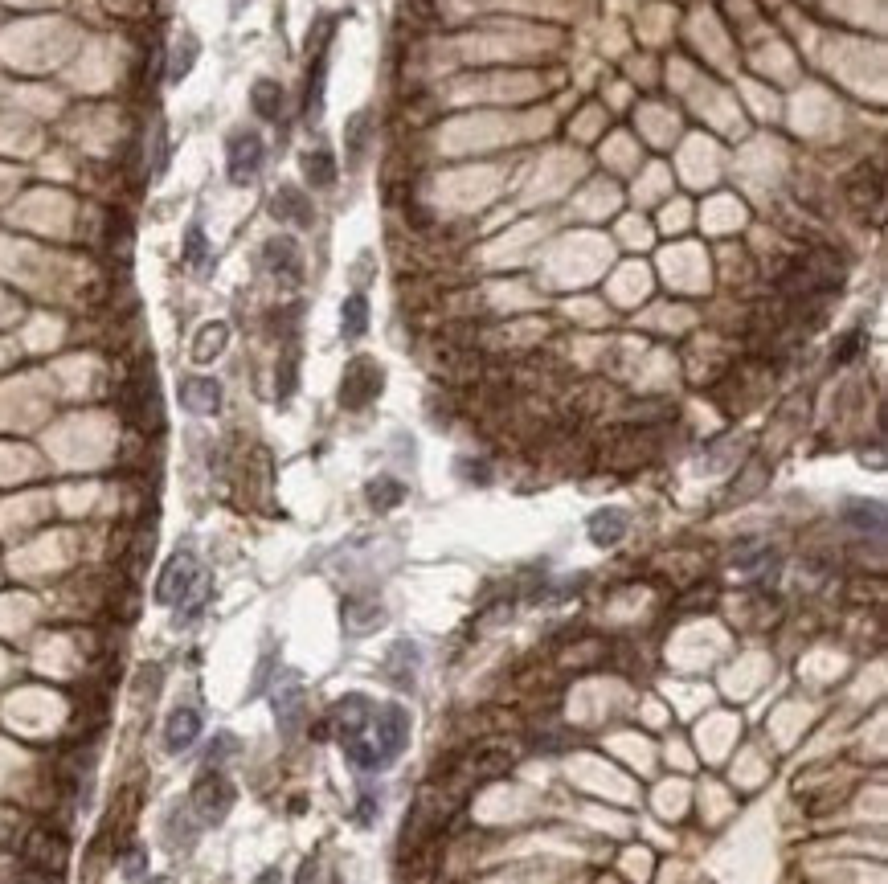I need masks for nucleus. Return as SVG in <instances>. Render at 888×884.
Wrapping results in <instances>:
<instances>
[{
  "label": "nucleus",
  "mask_w": 888,
  "mask_h": 884,
  "mask_svg": "<svg viewBox=\"0 0 888 884\" xmlns=\"http://www.w3.org/2000/svg\"><path fill=\"white\" fill-rule=\"evenodd\" d=\"M332 725L340 733L344 758L365 774H381L406 754L414 721L406 704H373L369 696H344L332 709Z\"/></svg>",
  "instance_id": "1"
},
{
  "label": "nucleus",
  "mask_w": 888,
  "mask_h": 884,
  "mask_svg": "<svg viewBox=\"0 0 888 884\" xmlns=\"http://www.w3.org/2000/svg\"><path fill=\"white\" fill-rule=\"evenodd\" d=\"M189 807H193L197 823L217 827L221 819L230 815V807H234V782H230L226 774H221V770H201L197 782H193V799H189Z\"/></svg>",
  "instance_id": "2"
},
{
  "label": "nucleus",
  "mask_w": 888,
  "mask_h": 884,
  "mask_svg": "<svg viewBox=\"0 0 888 884\" xmlns=\"http://www.w3.org/2000/svg\"><path fill=\"white\" fill-rule=\"evenodd\" d=\"M205 582V573H201V565H197V557L189 553V549H181V553H172L168 557V565L160 569V582H156V602L160 606H181L197 586Z\"/></svg>",
  "instance_id": "3"
},
{
  "label": "nucleus",
  "mask_w": 888,
  "mask_h": 884,
  "mask_svg": "<svg viewBox=\"0 0 888 884\" xmlns=\"http://www.w3.org/2000/svg\"><path fill=\"white\" fill-rule=\"evenodd\" d=\"M381 381H385V373H381L377 361H369V357L348 361L344 381H340V406H348V410H365V406L373 402V397L381 393Z\"/></svg>",
  "instance_id": "4"
},
{
  "label": "nucleus",
  "mask_w": 888,
  "mask_h": 884,
  "mask_svg": "<svg viewBox=\"0 0 888 884\" xmlns=\"http://www.w3.org/2000/svg\"><path fill=\"white\" fill-rule=\"evenodd\" d=\"M262 160H266V144L258 131H234L230 144H226V172L234 185H250L254 176L262 172Z\"/></svg>",
  "instance_id": "5"
},
{
  "label": "nucleus",
  "mask_w": 888,
  "mask_h": 884,
  "mask_svg": "<svg viewBox=\"0 0 888 884\" xmlns=\"http://www.w3.org/2000/svg\"><path fill=\"white\" fill-rule=\"evenodd\" d=\"M25 864L37 868V872H62L66 864V839L50 827H37L29 839H25Z\"/></svg>",
  "instance_id": "6"
},
{
  "label": "nucleus",
  "mask_w": 888,
  "mask_h": 884,
  "mask_svg": "<svg viewBox=\"0 0 888 884\" xmlns=\"http://www.w3.org/2000/svg\"><path fill=\"white\" fill-rule=\"evenodd\" d=\"M262 262L266 271H271L275 279H287V283H299L303 275V258H299V246L291 238H271L262 246Z\"/></svg>",
  "instance_id": "7"
},
{
  "label": "nucleus",
  "mask_w": 888,
  "mask_h": 884,
  "mask_svg": "<svg viewBox=\"0 0 888 884\" xmlns=\"http://www.w3.org/2000/svg\"><path fill=\"white\" fill-rule=\"evenodd\" d=\"M201 737V713L197 709H172L164 725V749L168 754H185V749Z\"/></svg>",
  "instance_id": "8"
},
{
  "label": "nucleus",
  "mask_w": 888,
  "mask_h": 884,
  "mask_svg": "<svg viewBox=\"0 0 888 884\" xmlns=\"http://www.w3.org/2000/svg\"><path fill=\"white\" fill-rule=\"evenodd\" d=\"M181 406L189 414H217L221 410V385L213 377H185L181 381Z\"/></svg>",
  "instance_id": "9"
},
{
  "label": "nucleus",
  "mask_w": 888,
  "mask_h": 884,
  "mask_svg": "<svg viewBox=\"0 0 888 884\" xmlns=\"http://www.w3.org/2000/svg\"><path fill=\"white\" fill-rule=\"evenodd\" d=\"M271 213L279 221H291V226H312V221H316L312 201H307V193L295 189V185H279V193L271 197Z\"/></svg>",
  "instance_id": "10"
},
{
  "label": "nucleus",
  "mask_w": 888,
  "mask_h": 884,
  "mask_svg": "<svg viewBox=\"0 0 888 884\" xmlns=\"http://www.w3.org/2000/svg\"><path fill=\"white\" fill-rule=\"evenodd\" d=\"M303 688L299 684H283V688H275V717H279V729H283V737H295L299 733V725H303Z\"/></svg>",
  "instance_id": "11"
},
{
  "label": "nucleus",
  "mask_w": 888,
  "mask_h": 884,
  "mask_svg": "<svg viewBox=\"0 0 888 884\" xmlns=\"http://www.w3.org/2000/svg\"><path fill=\"white\" fill-rule=\"evenodd\" d=\"M197 831H201V823H193V807H172L164 819V844L185 852V848H193Z\"/></svg>",
  "instance_id": "12"
},
{
  "label": "nucleus",
  "mask_w": 888,
  "mask_h": 884,
  "mask_svg": "<svg viewBox=\"0 0 888 884\" xmlns=\"http://www.w3.org/2000/svg\"><path fill=\"white\" fill-rule=\"evenodd\" d=\"M623 537H627V512L606 508V512H594V516H590V541H594V545L610 549V545H618Z\"/></svg>",
  "instance_id": "13"
},
{
  "label": "nucleus",
  "mask_w": 888,
  "mask_h": 884,
  "mask_svg": "<svg viewBox=\"0 0 888 884\" xmlns=\"http://www.w3.org/2000/svg\"><path fill=\"white\" fill-rule=\"evenodd\" d=\"M299 168H303V181L312 185V189H332L336 185V156L332 152H307L303 160H299Z\"/></svg>",
  "instance_id": "14"
},
{
  "label": "nucleus",
  "mask_w": 888,
  "mask_h": 884,
  "mask_svg": "<svg viewBox=\"0 0 888 884\" xmlns=\"http://www.w3.org/2000/svg\"><path fill=\"white\" fill-rule=\"evenodd\" d=\"M250 107H254V115H262V119H279V111H283V86H279L275 78H258L254 91H250Z\"/></svg>",
  "instance_id": "15"
},
{
  "label": "nucleus",
  "mask_w": 888,
  "mask_h": 884,
  "mask_svg": "<svg viewBox=\"0 0 888 884\" xmlns=\"http://www.w3.org/2000/svg\"><path fill=\"white\" fill-rule=\"evenodd\" d=\"M340 332L348 340H357L369 332V299L365 295H348L344 307H340Z\"/></svg>",
  "instance_id": "16"
},
{
  "label": "nucleus",
  "mask_w": 888,
  "mask_h": 884,
  "mask_svg": "<svg viewBox=\"0 0 888 884\" xmlns=\"http://www.w3.org/2000/svg\"><path fill=\"white\" fill-rule=\"evenodd\" d=\"M365 496H369V504L377 508V512H389V508H397L406 500V483H397V479H389V475H377L369 488H365Z\"/></svg>",
  "instance_id": "17"
},
{
  "label": "nucleus",
  "mask_w": 888,
  "mask_h": 884,
  "mask_svg": "<svg viewBox=\"0 0 888 884\" xmlns=\"http://www.w3.org/2000/svg\"><path fill=\"white\" fill-rule=\"evenodd\" d=\"M369 136H373V123H369L365 111H361V115H352V119L344 123V148H348L352 164H361V156L369 152Z\"/></svg>",
  "instance_id": "18"
},
{
  "label": "nucleus",
  "mask_w": 888,
  "mask_h": 884,
  "mask_svg": "<svg viewBox=\"0 0 888 884\" xmlns=\"http://www.w3.org/2000/svg\"><path fill=\"white\" fill-rule=\"evenodd\" d=\"M226 340H230V328H226V324H205V328H201V336L193 340V361H197V365L213 361L217 352L226 348Z\"/></svg>",
  "instance_id": "19"
},
{
  "label": "nucleus",
  "mask_w": 888,
  "mask_h": 884,
  "mask_svg": "<svg viewBox=\"0 0 888 884\" xmlns=\"http://www.w3.org/2000/svg\"><path fill=\"white\" fill-rule=\"evenodd\" d=\"M324 78H328V58L316 54V66L307 74V99H303V111L307 115H320V103H324Z\"/></svg>",
  "instance_id": "20"
},
{
  "label": "nucleus",
  "mask_w": 888,
  "mask_h": 884,
  "mask_svg": "<svg viewBox=\"0 0 888 884\" xmlns=\"http://www.w3.org/2000/svg\"><path fill=\"white\" fill-rule=\"evenodd\" d=\"M185 262H189L193 271H201L205 262H209V242H205V230L197 226V221L185 230Z\"/></svg>",
  "instance_id": "21"
},
{
  "label": "nucleus",
  "mask_w": 888,
  "mask_h": 884,
  "mask_svg": "<svg viewBox=\"0 0 888 884\" xmlns=\"http://www.w3.org/2000/svg\"><path fill=\"white\" fill-rule=\"evenodd\" d=\"M193 58H197V37L185 33V37H181V46H176V54H172V70H168V78H172V82H181V78L193 70Z\"/></svg>",
  "instance_id": "22"
},
{
  "label": "nucleus",
  "mask_w": 888,
  "mask_h": 884,
  "mask_svg": "<svg viewBox=\"0 0 888 884\" xmlns=\"http://www.w3.org/2000/svg\"><path fill=\"white\" fill-rule=\"evenodd\" d=\"M848 520H856L864 533L872 528V533H880L884 528V508L880 504H848Z\"/></svg>",
  "instance_id": "23"
},
{
  "label": "nucleus",
  "mask_w": 888,
  "mask_h": 884,
  "mask_svg": "<svg viewBox=\"0 0 888 884\" xmlns=\"http://www.w3.org/2000/svg\"><path fill=\"white\" fill-rule=\"evenodd\" d=\"M230 749L238 754V737H234V733H217V737H213V745L205 749V770H217L221 762H226Z\"/></svg>",
  "instance_id": "24"
},
{
  "label": "nucleus",
  "mask_w": 888,
  "mask_h": 884,
  "mask_svg": "<svg viewBox=\"0 0 888 884\" xmlns=\"http://www.w3.org/2000/svg\"><path fill=\"white\" fill-rule=\"evenodd\" d=\"M119 868H123V876H127V880L144 876V872H148V852H144V848H127V852H123V860H119Z\"/></svg>",
  "instance_id": "25"
},
{
  "label": "nucleus",
  "mask_w": 888,
  "mask_h": 884,
  "mask_svg": "<svg viewBox=\"0 0 888 884\" xmlns=\"http://www.w3.org/2000/svg\"><path fill=\"white\" fill-rule=\"evenodd\" d=\"M295 884H316V860H303V864H299Z\"/></svg>",
  "instance_id": "26"
},
{
  "label": "nucleus",
  "mask_w": 888,
  "mask_h": 884,
  "mask_svg": "<svg viewBox=\"0 0 888 884\" xmlns=\"http://www.w3.org/2000/svg\"><path fill=\"white\" fill-rule=\"evenodd\" d=\"M254 884H279V868H266V872H262Z\"/></svg>",
  "instance_id": "27"
},
{
  "label": "nucleus",
  "mask_w": 888,
  "mask_h": 884,
  "mask_svg": "<svg viewBox=\"0 0 888 884\" xmlns=\"http://www.w3.org/2000/svg\"><path fill=\"white\" fill-rule=\"evenodd\" d=\"M152 884H176V880H168V876H160V880H152Z\"/></svg>",
  "instance_id": "28"
},
{
  "label": "nucleus",
  "mask_w": 888,
  "mask_h": 884,
  "mask_svg": "<svg viewBox=\"0 0 888 884\" xmlns=\"http://www.w3.org/2000/svg\"><path fill=\"white\" fill-rule=\"evenodd\" d=\"M242 5H246V0H234V9H242Z\"/></svg>",
  "instance_id": "29"
}]
</instances>
